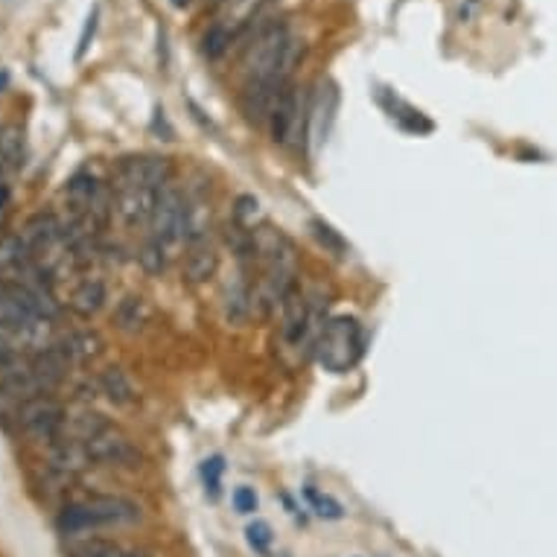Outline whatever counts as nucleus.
Here are the masks:
<instances>
[{"label": "nucleus", "instance_id": "nucleus-19", "mask_svg": "<svg viewBox=\"0 0 557 557\" xmlns=\"http://www.w3.org/2000/svg\"><path fill=\"white\" fill-rule=\"evenodd\" d=\"M231 216H234V222H237V225H243L246 231L260 228V225L265 222L263 208H260V199H257V196H251V193H243V196H237Z\"/></svg>", "mask_w": 557, "mask_h": 557}, {"label": "nucleus", "instance_id": "nucleus-10", "mask_svg": "<svg viewBox=\"0 0 557 557\" xmlns=\"http://www.w3.org/2000/svg\"><path fill=\"white\" fill-rule=\"evenodd\" d=\"M91 465L94 461L91 456H88V449H85L83 441L67 438V435L53 441V447H50V467H53L59 475H79Z\"/></svg>", "mask_w": 557, "mask_h": 557}, {"label": "nucleus", "instance_id": "nucleus-11", "mask_svg": "<svg viewBox=\"0 0 557 557\" xmlns=\"http://www.w3.org/2000/svg\"><path fill=\"white\" fill-rule=\"evenodd\" d=\"M55 347L62 350L64 359L71 362V366H85V362H91L102 354V342L100 333H94V330H74V333H67L62 342H55Z\"/></svg>", "mask_w": 557, "mask_h": 557}, {"label": "nucleus", "instance_id": "nucleus-12", "mask_svg": "<svg viewBox=\"0 0 557 557\" xmlns=\"http://www.w3.org/2000/svg\"><path fill=\"white\" fill-rule=\"evenodd\" d=\"M67 359L59 347H50L45 354H36V357H29V368H33V374H36L38 385H41V392L50 394L55 385L62 383L64 374H67Z\"/></svg>", "mask_w": 557, "mask_h": 557}, {"label": "nucleus", "instance_id": "nucleus-25", "mask_svg": "<svg viewBox=\"0 0 557 557\" xmlns=\"http://www.w3.org/2000/svg\"><path fill=\"white\" fill-rule=\"evenodd\" d=\"M222 473H225V461H222L220 456L208 458V461L201 465V482H205V491L211 494V499H216V496H220Z\"/></svg>", "mask_w": 557, "mask_h": 557}, {"label": "nucleus", "instance_id": "nucleus-3", "mask_svg": "<svg viewBox=\"0 0 557 557\" xmlns=\"http://www.w3.org/2000/svg\"><path fill=\"white\" fill-rule=\"evenodd\" d=\"M149 231H152V239L166 248L187 239V196L175 184H166L158 190Z\"/></svg>", "mask_w": 557, "mask_h": 557}, {"label": "nucleus", "instance_id": "nucleus-15", "mask_svg": "<svg viewBox=\"0 0 557 557\" xmlns=\"http://www.w3.org/2000/svg\"><path fill=\"white\" fill-rule=\"evenodd\" d=\"M152 319V307L144 295H126L123 301L117 304V310H114V321H117V327L123 333H137V330H144Z\"/></svg>", "mask_w": 557, "mask_h": 557}, {"label": "nucleus", "instance_id": "nucleus-31", "mask_svg": "<svg viewBox=\"0 0 557 557\" xmlns=\"http://www.w3.org/2000/svg\"><path fill=\"white\" fill-rule=\"evenodd\" d=\"M213 3H222V0H213Z\"/></svg>", "mask_w": 557, "mask_h": 557}, {"label": "nucleus", "instance_id": "nucleus-2", "mask_svg": "<svg viewBox=\"0 0 557 557\" xmlns=\"http://www.w3.org/2000/svg\"><path fill=\"white\" fill-rule=\"evenodd\" d=\"M366 354V330L354 315L330 319L315 342V359L330 374H347Z\"/></svg>", "mask_w": 557, "mask_h": 557}, {"label": "nucleus", "instance_id": "nucleus-13", "mask_svg": "<svg viewBox=\"0 0 557 557\" xmlns=\"http://www.w3.org/2000/svg\"><path fill=\"white\" fill-rule=\"evenodd\" d=\"M265 0H222V10H220V18L213 21L216 27H222L225 33L237 38L243 29L255 21V15L260 12Z\"/></svg>", "mask_w": 557, "mask_h": 557}, {"label": "nucleus", "instance_id": "nucleus-27", "mask_svg": "<svg viewBox=\"0 0 557 557\" xmlns=\"http://www.w3.org/2000/svg\"><path fill=\"white\" fill-rule=\"evenodd\" d=\"M97 21H100V10L94 7L91 15H88V21H85L83 36H79V47H76V62H79V59H83V55L88 53V47H91L94 33H97Z\"/></svg>", "mask_w": 557, "mask_h": 557}, {"label": "nucleus", "instance_id": "nucleus-7", "mask_svg": "<svg viewBox=\"0 0 557 557\" xmlns=\"http://www.w3.org/2000/svg\"><path fill=\"white\" fill-rule=\"evenodd\" d=\"M338 109V91L333 83H319V88L312 91V97L307 100V144L312 147H321L327 140V132L336 120Z\"/></svg>", "mask_w": 557, "mask_h": 557}, {"label": "nucleus", "instance_id": "nucleus-21", "mask_svg": "<svg viewBox=\"0 0 557 557\" xmlns=\"http://www.w3.org/2000/svg\"><path fill=\"white\" fill-rule=\"evenodd\" d=\"M234 45V36L231 33H225L222 27H216V24H211L208 27V33L201 36V53L208 55V59H220L228 47Z\"/></svg>", "mask_w": 557, "mask_h": 557}, {"label": "nucleus", "instance_id": "nucleus-23", "mask_svg": "<svg viewBox=\"0 0 557 557\" xmlns=\"http://www.w3.org/2000/svg\"><path fill=\"white\" fill-rule=\"evenodd\" d=\"M246 540H248V546L255 548L257 555H269V548H272V525L265 520H255V522H248V529H246Z\"/></svg>", "mask_w": 557, "mask_h": 557}, {"label": "nucleus", "instance_id": "nucleus-5", "mask_svg": "<svg viewBox=\"0 0 557 557\" xmlns=\"http://www.w3.org/2000/svg\"><path fill=\"white\" fill-rule=\"evenodd\" d=\"M15 421H18V426L27 432L29 438L50 441L53 444L55 438H62L67 418H64L62 403L50 397V394H41V397H33V400L21 406Z\"/></svg>", "mask_w": 557, "mask_h": 557}, {"label": "nucleus", "instance_id": "nucleus-9", "mask_svg": "<svg viewBox=\"0 0 557 557\" xmlns=\"http://www.w3.org/2000/svg\"><path fill=\"white\" fill-rule=\"evenodd\" d=\"M216 272H220V248L213 246L208 237L190 239V243L184 246V260H182L184 281L193 286L208 284Z\"/></svg>", "mask_w": 557, "mask_h": 557}, {"label": "nucleus", "instance_id": "nucleus-22", "mask_svg": "<svg viewBox=\"0 0 557 557\" xmlns=\"http://www.w3.org/2000/svg\"><path fill=\"white\" fill-rule=\"evenodd\" d=\"M307 503H310L312 511L319 513V517H324V520H342V517H345V508H342L333 496L319 494V491H312V487H307Z\"/></svg>", "mask_w": 557, "mask_h": 557}, {"label": "nucleus", "instance_id": "nucleus-28", "mask_svg": "<svg viewBox=\"0 0 557 557\" xmlns=\"http://www.w3.org/2000/svg\"><path fill=\"white\" fill-rule=\"evenodd\" d=\"M123 555H126V548L111 546V543H94V546L76 552L74 557H123Z\"/></svg>", "mask_w": 557, "mask_h": 557}, {"label": "nucleus", "instance_id": "nucleus-6", "mask_svg": "<svg viewBox=\"0 0 557 557\" xmlns=\"http://www.w3.org/2000/svg\"><path fill=\"white\" fill-rule=\"evenodd\" d=\"M85 449H88V456H91L94 465H117V467H135L140 461L137 456L135 444L128 441V435L117 430V426H106L100 430L94 438L85 441Z\"/></svg>", "mask_w": 557, "mask_h": 557}, {"label": "nucleus", "instance_id": "nucleus-8", "mask_svg": "<svg viewBox=\"0 0 557 557\" xmlns=\"http://www.w3.org/2000/svg\"><path fill=\"white\" fill-rule=\"evenodd\" d=\"M111 190H114V213L128 228H140L152 222L158 190L149 187H111Z\"/></svg>", "mask_w": 557, "mask_h": 557}, {"label": "nucleus", "instance_id": "nucleus-20", "mask_svg": "<svg viewBox=\"0 0 557 557\" xmlns=\"http://www.w3.org/2000/svg\"><path fill=\"white\" fill-rule=\"evenodd\" d=\"M310 231H312V237L319 239V246L324 248V251H330V255H336V257H345L347 255V243L345 237L338 234V231H333L324 220H312L310 222Z\"/></svg>", "mask_w": 557, "mask_h": 557}, {"label": "nucleus", "instance_id": "nucleus-14", "mask_svg": "<svg viewBox=\"0 0 557 557\" xmlns=\"http://www.w3.org/2000/svg\"><path fill=\"white\" fill-rule=\"evenodd\" d=\"M71 310L76 315H83V319H91L97 312L102 310V304H106V284L97 281V277H85L79 284L74 286V293H71Z\"/></svg>", "mask_w": 557, "mask_h": 557}, {"label": "nucleus", "instance_id": "nucleus-24", "mask_svg": "<svg viewBox=\"0 0 557 557\" xmlns=\"http://www.w3.org/2000/svg\"><path fill=\"white\" fill-rule=\"evenodd\" d=\"M137 260H140V265H144V269H147L149 274L164 272V265H166V246H161L158 239L149 237L147 246L140 248V255H137Z\"/></svg>", "mask_w": 557, "mask_h": 557}, {"label": "nucleus", "instance_id": "nucleus-17", "mask_svg": "<svg viewBox=\"0 0 557 557\" xmlns=\"http://www.w3.org/2000/svg\"><path fill=\"white\" fill-rule=\"evenodd\" d=\"M248 315H251V284L246 274H239L225 289V321L239 327V324H246Z\"/></svg>", "mask_w": 557, "mask_h": 557}, {"label": "nucleus", "instance_id": "nucleus-16", "mask_svg": "<svg viewBox=\"0 0 557 557\" xmlns=\"http://www.w3.org/2000/svg\"><path fill=\"white\" fill-rule=\"evenodd\" d=\"M97 388L100 394H106L114 406H132L137 400L135 385L126 376L123 368H106L100 376H97Z\"/></svg>", "mask_w": 557, "mask_h": 557}, {"label": "nucleus", "instance_id": "nucleus-18", "mask_svg": "<svg viewBox=\"0 0 557 557\" xmlns=\"http://www.w3.org/2000/svg\"><path fill=\"white\" fill-rule=\"evenodd\" d=\"M24 161V132L10 123H0V178L18 170Z\"/></svg>", "mask_w": 557, "mask_h": 557}, {"label": "nucleus", "instance_id": "nucleus-26", "mask_svg": "<svg viewBox=\"0 0 557 557\" xmlns=\"http://www.w3.org/2000/svg\"><path fill=\"white\" fill-rule=\"evenodd\" d=\"M231 503H234V511L237 513H255L260 508V499H257L255 487H248V484H239L234 487V494H231Z\"/></svg>", "mask_w": 557, "mask_h": 557}, {"label": "nucleus", "instance_id": "nucleus-4", "mask_svg": "<svg viewBox=\"0 0 557 557\" xmlns=\"http://www.w3.org/2000/svg\"><path fill=\"white\" fill-rule=\"evenodd\" d=\"M175 164L164 156H140L123 158L114 170V184L111 187H149L161 190L166 184H173Z\"/></svg>", "mask_w": 557, "mask_h": 557}, {"label": "nucleus", "instance_id": "nucleus-1", "mask_svg": "<svg viewBox=\"0 0 557 557\" xmlns=\"http://www.w3.org/2000/svg\"><path fill=\"white\" fill-rule=\"evenodd\" d=\"M140 520V508L126 496L97 494L79 503L64 505L59 513V529L64 534H83L91 529H106V525H126V522Z\"/></svg>", "mask_w": 557, "mask_h": 557}, {"label": "nucleus", "instance_id": "nucleus-30", "mask_svg": "<svg viewBox=\"0 0 557 557\" xmlns=\"http://www.w3.org/2000/svg\"><path fill=\"white\" fill-rule=\"evenodd\" d=\"M170 3H173L175 10H184V7H190L193 0H170Z\"/></svg>", "mask_w": 557, "mask_h": 557}, {"label": "nucleus", "instance_id": "nucleus-29", "mask_svg": "<svg viewBox=\"0 0 557 557\" xmlns=\"http://www.w3.org/2000/svg\"><path fill=\"white\" fill-rule=\"evenodd\" d=\"M10 184L0 178V228H3V222H7V213H10Z\"/></svg>", "mask_w": 557, "mask_h": 557}]
</instances>
